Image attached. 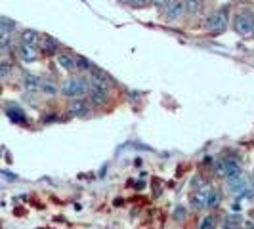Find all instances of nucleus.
Returning <instances> with one entry per match:
<instances>
[{"label":"nucleus","mask_w":254,"mask_h":229,"mask_svg":"<svg viewBox=\"0 0 254 229\" xmlns=\"http://www.w3.org/2000/svg\"><path fill=\"white\" fill-rule=\"evenodd\" d=\"M233 31L239 35V37H249L254 33V13L251 10H241L233 15V21H231Z\"/></svg>","instance_id":"obj_3"},{"label":"nucleus","mask_w":254,"mask_h":229,"mask_svg":"<svg viewBox=\"0 0 254 229\" xmlns=\"http://www.w3.org/2000/svg\"><path fill=\"white\" fill-rule=\"evenodd\" d=\"M17 40H19L21 44H27V46H35V48H38V46L42 44V35H40L38 31H35V29H23V31L19 33Z\"/></svg>","instance_id":"obj_9"},{"label":"nucleus","mask_w":254,"mask_h":229,"mask_svg":"<svg viewBox=\"0 0 254 229\" xmlns=\"http://www.w3.org/2000/svg\"><path fill=\"white\" fill-rule=\"evenodd\" d=\"M199 229H216V218H214V214L204 216L203 222L199 224Z\"/></svg>","instance_id":"obj_22"},{"label":"nucleus","mask_w":254,"mask_h":229,"mask_svg":"<svg viewBox=\"0 0 254 229\" xmlns=\"http://www.w3.org/2000/svg\"><path fill=\"white\" fill-rule=\"evenodd\" d=\"M40 92H42L44 96H48V98H54V96H58V94L62 92V86H58V84H56V82H52V80H44V78H42Z\"/></svg>","instance_id":"obj_17"},{"label":"nucleus","mask_w":254,"mask_h":229,"mask_svg":"<svg viewBox=\"0 0 254 229\" xmlns=\"http://www.w3.org/2000/svg\"><path fill=\"white\" fill-rule=\"evenodd\" d=\"M56 65L62 69V71H67V73H75L76 71V54H71V52H62L56 56Z\"/></svg>","instance_id":"obj_7"},{"label":"nucleus","mask_w":254,"mask_h":229,"mask_svg":"<svg viewBox=\"0 0 254 229\" xmlns=\"http://www.w3.org/2000/svg\"><path fill=\"white\" fill-rule=\"evenodd\" d=\"M17 44H15V35L13 33H0V50H2V54H8L10 48L15 50Z\"/></svg>","instance_id":"obj_14"},{"label":"nucleus","mask_w":254,"mask_h":229,"mask_svg":"<svg viewBox=\"0 0 254 229\" xmlns=\"http://www.w3.org/2000/svg\"><path fill=\"white\" fill-rule=\"evenodd\" d=\"M42 52H44V56H48V57H56L58 54H62V44L56 40L54 37H42Z\"/></svg>","instance_id":"obj_11"},{"label":"nucleus","mask_w":254,"mask_h":229,"mask_svg":"<svg viewBox=\"0 0 254 229\" xmlns=\"http://www.w3.org/2000/svg\"><path fill=\"white\" fill-rule=\"evenodd\" d=\"M94 107L90 105L88 98H75V100H69V105H67V113L71 116H88L90 111Z\"/></svg>","instance_id":"obj_6"},{"label":"nucleus","mask_w":254,"mask_h":229,"mask_svg":"<svg viewBox=\"0 0 254 229\" xmlns=\"http://www.w3.org/2000/svg\"><path fill=\"white\" fill-rule=\"evenodd\" d=\"M229 25V6H222L216 12H212L204 19V29L210 35H220L224 33Z\"/></svg>","instance_id":"obj_2"},{"label":"nucleus","mask_w":254,"mask_h":229,"mask_svg":"<svg viewBox=\"0 0 254 229\" xmlns=\"http://www.w3.org/2000/svg\"><path fill=\"white\" fill-rule=\"evenodd\" d=\"M15 52H17V57H19L21 61H25V63H33V61L38 59V48H35V46H27V44H21V42H19Z\"/></svg>","instance_id":"obj_10"},{"label":"nucleus","mask_w":254,"mask_h":229,"mask_svg":"<svg viewBox=\"0 0 254 229\" xmlns=\"http://www.w3.org/2000/svg\"><path fill=\"white\" fill-rule=\"evenodd\" d=\"M10 73H12V63L4 57V59L0 61V78H2V80H6V78L10 76Z\"/></svg>","instance_id":"obj_21"},{"label":"nucleus","mask_w":254,"mask_h":229,"mask_svg":"<svg viewBox=\"0 0 254 229\" xmlns=\"http://www.w3.org/2000/svg\"><path fill=\"white\" fill-rule=\"evenodd\" d=\"M172 216H174V220H176V222H184V220H188V206H184V204H178V206L174 208Z\"/></svg>","instance_id":"obj_20"},{"label":"nucleus","mask_w":254,"mask_h":229,"mask_svg":"<svg viewBox=\"0 0 254 229\" xmlns=\"http://www.w3.org/2000/svg\"><path fill=\"white\" fill-rule=\"evenodd\" d=\"M109 92L107 88H100V86H90L88 92V102L94 109H102L109 103Z\"/></svg>","instance_id":"obj_5"},{"label":"nucleus","mask_w":254,"mask_h":229,"mask_svg":"<svg viewBox=\"0 0 254 229\" xmlns=\"http://www.w3.org/2000/svg\"><path fill=\"white\" fill-rule=\"evenodd\" d=\"M149 2H151V8L159 10V12H165L170 0H149Z\"/></svg>","instance_id":"obj_25"},{"label":"nucleus","mask_w":254,"mask_h":229,"mask_svg":"<svg viewBox=\"0 0 254 229\" xmlns=\"http://www.w3.org/2000/svg\"><path fill=\"white\" fill-rule=\"evenodd\" d=\"M128 6L134 8V10H138V8H147V6H151V2H149V0H130Z\"/></svg>","instance_id":"obj_24"},{"label":"nucleus","mask_w":254,"mask_h":229,"mask_svg":"<svg viewBox=\"0 0 254 229\" xmlns=\"http://www.w3.org/2000/svg\"><path fill=\"white\" fill-rule=\"evenodd\" d=\"M17 31V23L8 19V17H0V33H13Z\"/></svg>","instance_id":"obj_18"},{"label":"nucleus","mask_w":254,"mask_h":229,"mask_svg":"<svg viewBox=\"0 0 254 229\" xmlns=\"http://www.w3.org/2000/svg\"><path fill=\"white\" fill-rule=\"evenodd\" d=\"M166 21H176L180 17L186 15V8H184V0H170L166 10L163 12Z\"/></svg>","instance_id":"obj_8"},{"label":"nucleus","mask_w":254,"mask_h":229,"mask_svg":"<svg viewBox=\"0 0 254 229\" xmlns=\"http://www.w3.org/2000/svg\"><path fill=\"white\" fill-rule=\"evenodd\" d=\"M186 15H199L204 8V0H184Z\"/></svg>","instance_id":"obj_15"},{"label":"nucleus","mask_w":254,"mask_h":229,"mask_svg":"<svg viewBox=\"0 0 254 229\" xmlns=\"http://www.w3.org/2000/svg\"><path fill=\"white\" fill-rule=\"evenodd\" d=\"M253 37H254V33H253Z\"/></svg>","instance_id":"obj_27"},{"label":"nucleus","mask_w":254,"mask_h":229,"mask_svg":"<svg viewBox=\"0 0 254 229\" xmlns=\"http://www.w3.org/2000/svg\"><path fill=\"white\" fill-rule=\"evenodd\" d=\"M121 2H127V4H128V2H130V0H121Z\"/></svg>","instance_id":"obj_26"},{"label":"nucleus","mask_w":254,"mask_h":229,"mask_svg":"<svg viewBox=\"0 0 254 229\" xmlns=\"http://www.w3.org/2000/svg\"><path fill=\"white\" fill-rule=\"evenodd\" d=\"M222 201H224V193H222V189L216 187V185H212V187H210V193H208V204H206V208L216 210L218 206L222 204Z\"/></svg>","instance_id":"obj_13"},{"label":"nucleus","mask_w":254,"mask_h":229,"mask_svg":"<svg viewBox=\"0 0 254 229\" xmlns=\"http://www.w3.org/2000/svg\"><path fill=\"white\" fill-rule=\"evenodd\" d=\"M21 84L25 92H40V84H42V78L35 73H25L21 78Z\"/></svg>","instance_id":"obj_12"},{"label":"nucleus","mask_w":254,"mask_h":229,"mask_svg":"<svg viewBox=\"0 0 254 229\" xmlns=\"http://www.w3.org/2000/svg\"><path fill=\"white\" fill-rule=\"evenodd\" d=\"M96 69V65L90 61L88 57H84V56H78L76 54V73H80V75H84V73H92Z\"/></svg>","instance_id":"obj_16"},{"label":"nucleus","mask_w":254,"mask_h":229,"mask_svg":"<svg viewBox=\"0 0 254 229\" xmlns=\"http://www.w3.org/2000/svg\"><path fill=\"white\" fill-rule=\"evenodd\" d=\"M90 92V76L86 75H71L62 80V94L69 100H75V98H84Z\"/></svg>","instance_id":"obj_1"},{"label":"nucleus","mask_w":254,"mask_h":229,"mask_svg":"<svg viewBox=\"0 0 254 229\" xmlns=\"http://www.w3.org/2000/svg\"><path fill=\"white\" fill-rule=\"evenodd\" d=\"M6 113L10 114V118L12 120H15V122H25V114H23V111L21 109H13V111H10V109H6Z\"/></svg>","instance_id":"obj_23"},{"label":"nucleus","mask_w":254,"mask_h":229,"mask_svg":"<svg viewBox=\"0 0 254 229\" xmlns=\"http://www.w3.org/2000/svg\"><path fill=\"white\" fill-rule=\"evenodd\" d=\"M210 187H212V183L210 181H203L197 189H193L190 193V206L193 210H204L206 208V204H208V193H210Z\"/></svg>","instance_id":"obj_4"},{"label":"nucleus","mask_w":254,"mask_h":229,"mask_svg":"<svg viewBox=\"0 0 254 229\" xmlns=\"http://www.w3.org/2000/svg\"><path fill=\"white\" fill-rule=\"evenodd\" d=\"M222 228L224 229H241V218L237 216H226L222 222Z\"/></svg>","instance_id":"obj_19"}]
</instances>
